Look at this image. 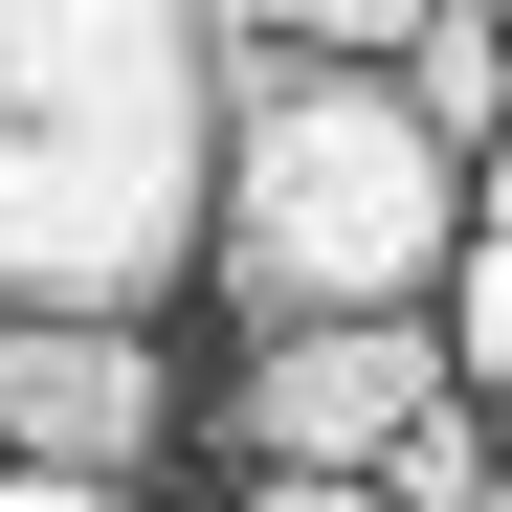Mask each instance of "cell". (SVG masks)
<instances>
[{"label": "cell", "mask_w": 512, "mask_h": 512, "mask_svg": "<svg viewBox=\"0 0 512 512\" xmlns=\"http://www.w3.org/2000/svg\"><path fill=\"white\" fill-rule=\"evenodd\" d=\"M468 357L423 312H312V334H268L245 357V423H268V468H401V423L446 401Z\"/></svg>", "instance_id": "3"}, {"label": "cell", "mask_w": 512, "mask_h": 512, "mask_svg": "<svg viewBox=\"0 0 512 512\" xmlns=\"http://www.w3.org/2000/svg\"><path fill=\"white\" fill-rule=\"evenodd\" d=\"M490 90H512V45H490V23H401V112L446 134V156H468V112H490Z\"/></svg>", "instance_id": "5"}, {"label": "cell", "mask_w": 512, "mask_h": 512, "mask_svg": "<svg viewBox=\"0 0 512 512\" xmlns=\"http://www.w3.org/2000/svg\"><path fill=\"white\" fill-rule=\"evenodd\" d=\"M134 446H156V334L134 312H0V468L112 490Z\"/></svg>", "instance_id": "4"}, {"label": "cell", "mask_w": 512, "mask_h": 512, "mask_svg": "<svg viewBox=\"0 0 512 512\" xmlns=\"http://www.w3.org/2000/svg\"><path fill=\"white\" fill-rule=\"evenodd\" d=\"M0 512H112V490H67V468H0Z\"/></svg>", "instance_id": "8"}, {"label": "cell", "mask_w": 512, "mask_h": 512, "mask_svg": "<svg viewBox=\"0 0 512 512\" xmlns=\"http://www.w3.org/2000/svg\"><path fill=\"white\" fill-rule=\"evenodd\" d=\"M245 512H401V490H379V468H268Z\"/></svg>", "instance_id": "7"}, {"label": "cell", "mask_w": 512, "mask_h": 512, "mask_svg": "<svg viewBox=\"0 0 512 512\" xmlns=\"http://www.w3.org/2000/svg\"><path fill=\"white\" fill-rule=\"evenodd\" d=\"M379 490H401V512H512V490H490V423H468V401H423Z\"/></svg>", "instance_id": "6"}, {"label": "cell", "mask_w": 512, "mask_h": 512, "mask_svg": "<svg viewBox=\"0 0 512 512\" xmlns=\"http://www.w3.org/2000/svg\"><path fill=\"white\" fill-rule=\"evenodd\" d=\"M223 245V23L0 0V312H134Z\"/></svg>", "instance_id": "1"}, {"label": "cell", "mask_w": 512, "mask_h": 512, "mask_svg": "<svg viewBox=\"0 0 512 512\" xmlns=\"http://www.w3.org/2000/svg\"><path fill=\"white\" fill-rule=\"evenodd\" d=\"M223 268L312 312H423L468 268V156L401 112V67H312V23H223Z\"/></svg>", "instance_id": "2"}]
</instances>
